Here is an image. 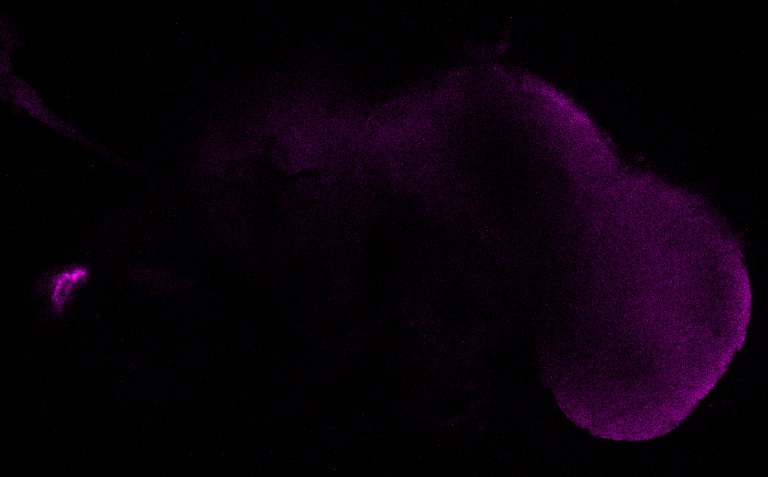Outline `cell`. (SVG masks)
Returning <instances> with one entry per match:
<instances>
[{
	"label": "cell",
	"instance_id": "6da1fadb",
	"mask_svg": "<svg viewBox=\"0 0 768 477\" xmlns=\"http://www.w3.org/2000/svg\"><path fill=\"white\" fill-rule=\"evenodd\" d=\"M88 275L86 267L75 265L52 272L44 279L50 308L55 315L65 311L72 295L87 280Z\"/></svg>",
	"mask_w": 768,
	"mask_h": 477
}]
</instances>
